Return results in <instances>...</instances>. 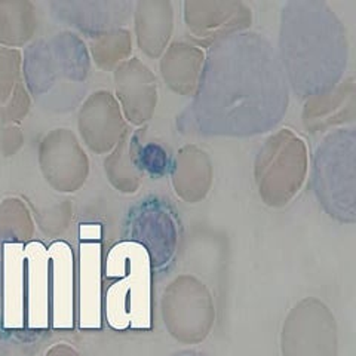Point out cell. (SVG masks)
Masks as SVG:
<instances>
[{
  "mask_svg": "<svg viewBox=\"0 0 356 356\" xmlns=\"http://www.w3.org/2000/svg\"><path fill=\"white\" fill-rule=\"evenodd\" d=\"M355 127L330 132L315 150L312 181L330 213L344 220H352L355 214Z\"/></svg>",
  "mask_w": 356,
  "mask_h": 356,
  "instance_id": "277c9868",
  "label": "cell"
},
{
  "mask_svg": "<svg viewBox=\"0 0 356 356\" xmlns=\"http://www.w3.org/2000/svg\"><path fill=\"white\" fill-rule=\"evenodd\" d=\"M26 257V328L43 331L51 328L49 254L43 242L24 245Z\"/></svg>",
  "mask_w": 356,
  "mask_h": 356,
  "instance_id": "52a82bcc",
  "label": "cell"
},
{
  "mask_svg": "<svg viewBox=\"0 0 356 356\" xmlns=\"http://www.w3.org/2000/svg\"><path fill=\"white\" fill-rule=\"evenodd\" d=\"M277 55L298 98L334 91L349 61L348 31L324 0H289L281 10Z\"/></svg>",
  "mask_w": 356,
  "mask_h": 356,
  "instance_id": "7a4b0ae2",
  "label": "cell"
},
{
  "mask_svg": "<svg viewBox=\"0 0 356 356\" xmlns=\"http://www.w3.org/2000/svg\"><path fill=\"white\" fill-rule=\"evenodd\" d=\"M289 85L272 42L233 31L211 44L188 108L204 137L247 138L272 131L286 115Z\"/></svg>",
  "mask_w": 356,
  "mask_h": 356,
  "instance_id": "6da1fadb",
  "label": "cell"
},
{
  "mask_svg": "<svg viewBox=\"0 0 356 356\" xmlns=\"http://www.w3.org/2000/svg\"><path fill=\"white\" fill-rule=\"evenodd\" d=\"M77 264L76 321L81 330L103 328V230L99 225H81Z\"/></svg>",
  "mask_w": 356,
  "mask_h": 356,
  "instance_id": "5b68a950",
  "label": "cell"
},
{
  "mask_svg": "<svg viewBox=\"0 0 356 356\" xmlns=\"http://www.w3.org/2000/svg\"><path fill=\"white\" fill-rule=\"evenodd\" d=\"M111 282L103 294V316L115 331L152 328V257L137 241L115 243L103 261Z\"/></svg>",
  "mask_w": 356,
  "mask_h": 356,
  "instance_id": "3957f363",
  "label": "cell"
},
{
  "mask_svg": "<svg viewBox=\"0 0 356 356\" xmlns=\"http://www.w3.org/2000/svg\"><path fill=\"white\" fill-rule=\"evenodd\" d=\"M51 285V328L73 330L76 322L74 254L70 243L54 241L48 247Z\"/></svg>",
  "mask_w": 356,
  "mask_h": 356,
  "instance_id": "8992f818",
  "label": "cell"
},
{
  "mask_svg": "<svg viewBox=\"0 0 356 356\" xmlns=\"http://www.w3.org/2000/svg\"><path fill=\"white\" fill-rule=\"evenodd\" d=\"M0 310L2 327L18 331L26 327V257L24 243L5 242L2 247Z\"/></svg>",
  "mask_w": 356,
  "mask_h": 356,
  "instance_id": "ba28073f",
  "label": "cell"
},
{
  "mask_svg": "<svg viewBox=\"0 0 356 356\" xmlns=\"http://www.w3.org/2000/svg\"><path fill=\"white\" fill-rule=\"evenodd\" d=\"M137 166L153 177H162L172 168L168 152L161 144L149 143L143 146L137 154Z\"/></svg>",
  "mask_w": 356,
  "mask_h": 356,
  "instance_id": "9c48e42d",
  "label": "cell"
}]
</instances>
